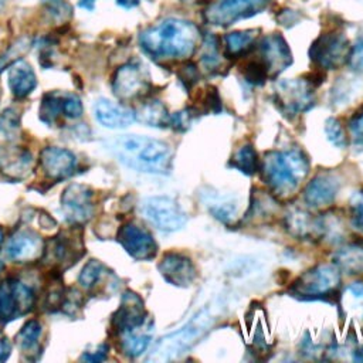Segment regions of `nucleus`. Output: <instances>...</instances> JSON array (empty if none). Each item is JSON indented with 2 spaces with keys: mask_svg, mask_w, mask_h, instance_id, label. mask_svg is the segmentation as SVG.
Instances as JSON below:
<instances>
[{
  "mask_svg": "<svg viewBox=\"0 0 363 363\" xmlns=\"http://www.w3.org/2000/svg\"><path fill=\"white\" fill-rule=\"evenodd\" d=\"M199 28L187 20L166 18L139 35L142 50L155 60H186L199 45Z\"/></svg>",
  "mask_w": 363,
  "mask_h": 363,
  "instance_id": "1",
  "label": "nucleus"
},
{
  "mask_svg": "<svg viewBox=\"0 0 363 363\" xmlns=\"http://www.w3.org/2000/svg\"><path fill=\"white\" fill-rule=\"evenodd\" d=\"M109 150L125 166L152 174H164L172 169V149L159 139L123 135L108 142Z\"/></svg>",
  "mask_w": 363,
  "mask_h": 363,
  "instance_id": "2",
  "label": "nucleus"
},
{
  "mask_svg": "<svg viewBox=\"0 0 363 363\" xmlns=\"http://www.w3.org/2000/svg\"><path fill=\"white\" fill-rule=\"evenodd\" d=\"M217 305H208L201 308L190 320L179 330L163 336L153 346L147 360L149 362H169L179 359L182 354L189 352L206 333L214 326L220 316Z\"/></svg>",
  "mask_w": 363,
  "mask_h": 363,
  "instance_id": "3",
  "label": "nucleus"
},
{
  "mask_svg": "<svg viewBox=\"0 0 363 363\" xmlns=\"http://www.w3.org/2000/svg\"><path fill=\"white\" fill-rule=\"evenodd\" d=\"M261 173L274 193L286 196L306 177L309 173V162L298 149L269 152L261 163Z\"/></svg>",
  "mask_w": 363,
  "mask_h": 363,
  "instance_id": "4",
  "label": "nucleus"
},
{
  "mask_svg": "<svg viewBox=\"0 0 363 363\" xmlns=\"http://www.w3.org/2000/svg\"><path fill=\"white\" fill-rule=\"evenodd\" d=\"M271 0H213L203 11L204 20L217 27H228L261 13Z\"/></svg>",
  "mask_w": 363,
  "mask_h": 363,
  "instance_id": "5",
  "label": "nucleus"
},
{
  "mask_svg": "<svg viewBox=\"0 0 363 363\" xmlns=\"http://www.w3.org/2000/svg\"><path fill=\"white\" fill-rule=\"evenodd\" d=\"M340 274L336 265H318L302 274L291 286V292L302 299L323 298L339 286Z\"/></svg>",
  "mask_w": 363,
  "mask_h": 363,
  "instance_id": "6",
  "label": "nucleus"
},
{
  "mask_svg": "<svg viewBox=\"0 0 363 363\" xmlns=\"http://www.w3.org/2000/svg\"><path fill=\"white\" fill-rule=\"evenodd\" d=\"M34 305V292L17 278L0 282V323H9L27 315Z\"/></svg>",
  "mask_w": 363,
  "mask_h": 363,
  "instance_id": "7",
  "label": "nucleus"
},
{
  "mask_svg": "<svg viewBox=\"0 0 363 363\" xmlns=\"http://www.w3.org/2000/svg\"><path fill=\"white\" fill-rule=\"evenodd\" d=\"M140 211L156 228L166 233L180 230L187 221V216L180 204L167 196L145 199L140 204Z\"/></svg>",
  "mask_w": 363,
  "mask_h": 363,
  "instance_id": "8",
  "label": "nucleus"
},
{
  "mask_svg": "<svg viewBox=\"0 0 363 363\" xmlns=\"http://www.w3.org/2000/svg\"><path fill=\"white\" fill-rule=\"evenodd\" d=\"M274 91L278 108L291 116L308 111L315 102L313 84L303 78L279 81Z\"/></svg>",
  "mask_w": 363,
  "mask_h": 363,
  "instance_id": "9",
  "label": "nucleus"
},
{
  "mask_svg": "<svg viewBox=\"0 0 363 363\" xmlns=\"http://www.w3.org/2000/svg\"><path fill=\"white\" fill-rule=\"evenodd\" d=\"M349 41L342 33L330 31L320 34L311 45V60L320 68L337 69L349 58Z\"/></svg>",
  "mask_w": 363,
  "mask_h": 363,
  "instance_id": "10",
  "label": "nucleus"
},
{
  "mask_svg": "<svg viewBox=\"0 0 363 363\" xmlns=\"http://www.w3.org/2000/svg\"><path fill=\"white\" fill-rule=\"evenodd\" d=\"M258 58L255 61L264 68L267 77L274 78L292 62L291 50L279 34H269L258 41Z\"/></svg>",
  "mask_w": 363,
  "mask_h": 363,
  "instance_id": "11",
  "label": "nucleus"
},
{
  "mask_svg": "<svg viewBox=\"0 0 363 363\" xmlns=\"http://www.w3.org/2000/svg\"><path fill=\"white\" fill-rule=\"evenodd\" d=\"M149 75L138 64H125L113 74L112 88L119 99L128 101L143 96L149 91Z\"/></svg>",
  "mask_w": 363,
  "mask_h": 363,
  "instance_id": "12",
  "label": "nucleus"
},
{
  "mask_svg": "<svg viewBox=\"0 0 363 363\" xmlns=\"http://www.w3.org/2000/svg\"><path fill=\"white\" fill-rule=\"evenodd\" d=\"M118 240L125 251L135 259H152L157 252V245L153 237L135 223L122 225L118 233Z\"/></svg>",
  "mask_w": 363,
  "mask_h": 363,
  "instance_id": "13",
  "label": "nucleus"
},
{
  "mask_svg": "<svg viewBox=\"0 0 363 363\" xmlns=\"http://www.w3.org/2000/svg\"><path fill=\"white\" fill-rule=\"evenodd\" d=\"M147 323H150V320L147 319V313L145 311L142 299L133 292H126L118 311L112 318L113 329L119 335H123L126 332L139 329Z\"/></svg>",
  "mask_w": 363,
  "mask_h": 363,
  "instance_id": "14",
  "label": "nucleus"
},
{
  "mask_svg": "<svg viewBox=\"0 0 363 363\" xmlns=\"http://www.w3.org/2000/svg\"><path fill=\"white\" fill-rule=\"evenodd\" d=\"M157 268L164 281L176 286H190L196 279V268L191 259L180 252H166Z\"/></svg>",
  "mask_w": 363,
  "mask_h": 363,
  "instance_id": "15",
  "label": "nucleus"
},
{
  "mask_svg": "<svg viewBox=\"0 0 363 363\" xmlns=\"http://www.w3.org/2000/svg\"><path fill=\"white\" fill-rule=\"evenodd\" d=\"M92 190L84 184H71L64 190L61 204L69 221L82 223L88 220L94 210Z\"/></svg>",
  "mask_w": 363,
  "mask_h": 363,
  "instance_id": "16",
  "label": "nucleus"
},
{
  "mask_svg": "<svg viewBox=\"0 0 363 363\" xmlns=\"http://www.w3.org/2000/svg\"><path fill=\"white\" fill-rule=\"evenodd\" d=\"M44 252L43 238L31 230H17L6 244V254L10 259L28 262L37 259Z\"/></svg>",
  "mask_w": 363,
  "mask_h": 363,
  "instance_id": "17",
  "label": "nucleus"
},
{
  "mask_svg": "<svg viewBox=\"0 0 363 363\" xmlns=\"http://www.w3.org/2000/svg\"><path fill=\"white\" fill-rule=\"evenodd\" d=\"M340 182L336 174L322 172L316 174L305 187L303 199L309 207L320 208L329 206L337 196Z\"/></svg>",
  "mask_w": 363,
  "mask_h": 363,
  "instance_id": "18",
  "label": "nucleus"
},
{
  "mask_svg": "<svg viewBox=\"0 0 363 363\" xmlns=\"http://www.w3.org/2000/svg\"><path fill=\"white\" fill-rule=\"evenodd\" d=\"M43 170L47 177L52 180H62L69 177L77 167V159L68 149L48 146L40 156Z\"/></svg>",
  "mask_w": 363,
  "mask_h": 363,
  "instance_id": "19",
  "label": "nucleus"
},
{
  "mask_svg": "<svg viewBox=\"0 0 363 363\" xmlns=\"http://www.w3.org/2000/svg\"><path fill=\"white\" fill-rule=\"evenodd\" d=\"M95 119L105 128L123 129L135 121V112L106 98H101L94 105Z\"/></svg>",
  "mask_w": 363,
  "mask_h": 363,
  "instance_id": "20",
  "label": "nucleus"
},
{
  "mask_svg": "<svg viewBox=\"0 0 363 363\" xmlns=\"http://www.w3.org/2000/svg\"><path fill=\"white\" fill-rule=\"evenodd\" d=\"M33 166V156L27 149L10 146L0 147V170L10 179H23Z\"/></svg>",
  "mask_w": 363,
  "mask_h": 363,
  "instance_id": "21",
  "label": "nucleus"
},
{
  "mask_svg": "<svg viewBox=\"0 0 363 363\" xmlns=\"http://www.w3.org/2000/svg\"><path fill=\"white\" fill-rule=\"evenodd\" d=\"M35 85V74L26 60H16L9 65V86L16 98H26Z\"/></svg>",
  "mask_w": 363,
  "mask_h": 363,
  "instance_id": "22",
  "label": "nucleus"
},
{
  "mask_svg": "<svg viewBox=\"0 0 363 363\" xmlns=\"http://www.w3.org/2000/svg\"><path fill=\"white\" fill-rule=\"evenodd\" d=\"M286 227L289 233L298 238H312L323 233L322 221L313 218L309 213L299 208L292 210L286 216Z\"/></svg>",
  "mask_w": 363,
  "mask_h": 363,
  "instance_id": "23",
  "label": "nucleus"
},
{
  "mask_svg": "<svg viewBox=\"0 0 363 363\" xmlns=\"http://www.w3.org/2000/svg\"><path fill=\"white\" fill-rule=\"evenodd\" d=\"M152 332H153V325L150 322L139 329L119 335L123 353L129 357H136V356L142 354L150 343Z\"/></svg>",
  "mask_w": 363,
  "mask_h": 363,
  "instance_id": "24",
  "label": "nucleus"
},
{
  "mask_svg": "<svg viewBox=\"0 0 363 363\" xmlns=\"http://www.w3.org/2000/svg\"><path fill=\"white\" fill-rule=\"evenodd\" d=\"M333 262L347 274H363V244H350L336 251Z\"/></svg>",
  "mask_w": 363,
  "mask_h": 363,
  "instance_id": "25",
  "label": "nucleus"
},
{
  "mask_svg": "<svg viewBox=\"0 0 363 363\" xmlns=\"http://www.w3.org/2000/svg\"><path fill=\"white\" fill-rule=\"evenodd\" d=\"M135 119L142 123L153 128H164L169 126L170 115L167 113L166 106L159 101H149L138 108L135 112Z\"/></svg>",
  "mask_w": 363,
  "mask_h": 363,
  "instance_id": "26",
  "label": "nucleus"
},
{
  "mask_svg": "<svg viewBox=\"0 0 363 363\" xmlns=\"http://www.w3.org/2000/svg\"><path fill=\"white\" fill-rule=\"evenodd\" d=\"M255 35L254 31L245 30V31H233L224 35L223 45H224V54L228 58H237L247 54V51L254 45Z\"/></svg>",
  "mask_w": 363,
  "mask_h": 363,
  "instance_id": "27",
  "label": "nucleus"
},
{
  "mask_svg": "<svg viewBox=\"0 0 363 363\" xmlns=\"http://www.w3.org/2000/svg\"><path fill=\"white\" fill-rule=\"evenodd\" d=\"M234 169L240 170L244 174H254L259 169V162L257 152L251 145H242L231 157L230 163Z\"/></svg>",
  "mask_w": 363,
  "mask_h": 363,
  "instance_id": "28",
  "label": "nucleus"
},
{
  "mask_svg": "<svg viewBox=\"0 0 363 363\" xmlns=\"http://www.w3.org/2000/svg\"><path fill=\"white\" fill-rule=\"evenodd\" d=\"M60 115H62V94L48 92L43 98L40 116L44 122L52 123L54 121H57Z\"/></svg>",
  "mask_w": 363,
  "mask_h": 363,
  "instance_id": "29",
  "label": "nucleus"
},
{
  "mask_svg": "<svg viewBox=\"0 0 363 363\" xmlns=\"http://www.w3.org/2000/svg\"><path fill=\"white\" fill-rule=\"evenodd\" d=\"M41 329L43 328H41L38 320L31 319V320L26 322L23 325V328L20 329L17 337H16L18 346L21 349H26V350L33 349L34 346H37L38 345V339L41 336Z\"/></svg>",
  "mask_w": 363,
  "mask_h": 363,
  "instance_id": "30",
  "label": "nucleus"
},
{
  "mask_svg": "<svg viewBox=\"0 0 363 363\" xmlns=\"http://www.w3.org/2000/svg\"><path fill=\"white\" fill-rule=\"evenodd\" d=\"M20 129V116L14 109H6L0 115V135L4 139L16 138Z\"/></svg>",
  "mask_w": 363,
  "mask_h": 363,
  "instance_id": "31",
  "label": "nucleus"
},
{
  "mask_svg": "<svg viewBox=\"0 0 363 363\" xmlns=\"http://www.w3.org/2000/svg\"><path fill=\"white\" fill-rule=\"evenodd\" d=\"M104 271V267L101 262H98L96 259H91L88 261L84 268L81 269V274L78 277V281L81 284V286L84 288H92L101 278Z\"/></svg>",
  "mask_w": 363,
  "mask_h": 363,
  "instance_id": "32",
  "label": "nucleus"
},
{
  "mask_svg": "<svg viewBox=\"0 0 363 363\" xmlns=\"http://www.w3.org/2000/svg\"><path fill=\"white\" fill-rule=\"evenodd\" d=\"M325 133H326V136H328V139L330 140L332 145H335L336 147H345L346 136H345L343 126L340 125V122L337 119L330 118V119L326 121Z\"/></svg>",
  "mask_w": 363,
  "mask_h": 363,
  "instance_id": "33",
  "label": "nucleus"
},
{
  "mask_svg": "<svg viewBox=\"0 0 363 363\" xmlns=\"http://www.w3.org/2000/svg\"><path fill=\"white\" fill-rule=\"evenodd\" d=\"M350 221L356 230L363 231V189L350 199Z\"/></svg>",
  "mask_w": 363,
  "mask_h": 363,
  "instance_id": "34",
  "label": "nucleus"
},
{
  "mask_svg": "<svg viewBox=\"0 0 363 363\" xmlns=\"http://www.w3.org/2000/svg\"><path fill=\"white\" fill-rule=\"evenodd\" d=\"M220 108H221V101H220L217 92L214 89L207 88L199 98L196 113L199 112V109L203 112H218Z\"/></svg>",
  "mask_w": 363,
  "mask_h": 363,
  "instance_id": "35",
  "label": "nucleus"
},
{
  "mask_svg": "<svg viewBox=\"0 0 363 363\" xmlns=\"http://www.w3.org/2000/svg\"><path fill=\"white\" fill-rule=\"evenodd\" d=\"M62 115L68 119L82 115V102L75 94H62Z\"/></svg>",
  "mask_w": 363,
  "mask_h": 363,
  "instance_id": "36",
  "label": "nucleus"
},
{
  "mask_svg": "<svg viewBox=\"0 0 363 363\" xmlns=\"http://www.w3.org/2000/svg\"><path fill=\"white\" fill-rule=\"evenodd\" d=\"M349 130L356 149H363V108L349 121Z\"/></svg>",
  "mask_w": 363,
  "mask_h": 363,
  "instance_id": "37",
  "label": "nucleus"
},
{
  "mask_svg": "<svg viewBox=\"0 0 363 363\" xmlns=\"http://www.w3.org/2000/svg\"><path fill=\"white\" fill-rule=\"evenodd\" d=\"M194 111L191 109H184V111H180L174 115H170V119H169V126L177 129V130H186L194 116Z\"/></svg>",
  "mask_w": 363,
  "mask_h": 363,
  "instance_id": "38",
  "label": "nucleus"
},
{
  "mask_svg": "<svg viewBox=\"0 0 363 363\" xmlns=\"http://www.w3.org/2000/svg\"><path fill=\"white\" fill-rule=\"evenodd\" d=\"M347 62L353 71L363 72V40L350 50Z\"/></svg>",
  "mask_w": 363,
  "mask_h": 363,
  "instance_id": "39",
  "label": "nucleus"
},
{
  "mask_svg": "<svg viewBox=\"0 0 363 363\" xmlns=\"http://www.w3.org/2000/svg\"><path fill=\"white\" fill-rule=\"evenodd\" d=\"M180 78L183 82H186V86H190L191 84L196 82L197 79V69L194 65L191 64H187L182 68V72H180Z\"/></svg>",
  "mask_w": 363,
  "mask_h": 363,
  "instance_id": "40",
  "label": "nucleus"
},
{
  "mask_svg": "<svg viewBox=\"0 0 363 363\" xmlns=\"http://www.w3.org/2000/svg\"><path fill=\"white\" fill-rule=\"evenodd\" d=\"M10 352H11V345L9 339L3 333H0V362H4L9 357Z\"/></svg>",
  "mask_w": 363,
  "mask_h": 363,
  "instance_id": "41",
  "label": "nucleus"
},
{
  "mask_svg": "<svg viewBox=\"0 0 363 363\" xmlns=\"http://www.w3.org/2000/svg\"><path fill=\"white\" fill-rule=\"evenodd\" d=\"M104 350H105V347H104ZM104 350H102V346H101L99 350L94 352L92 354H85L84 360H91V362H94V360H104L105 359V353H106Z\"/></svg>",
  "mask_w": 363,
  "mask_h": 363,
  "instance_id": "42",
  "label": "nucleus"
},
{
  "mask_svg": "<svg viewBox=\"0 0 363 363\" xmlns=\"http://www.w3.org/2000/svg\"><path fill=\"white\" fill-rule=\"evenodd\" d=\"M95 1L96 0H78V6L81 7V9H85V10H94V7H95Z\"/></svg>",
  "mask_w": 363,
  "mask_h": 363,
  "instance_id": "43",
  "label": "nucleus"
},
{
  "mask_svg": "<svg viewBox=\"0 0 363 363\" xmlns=\"http://www.w3.org/2000/svg\"><path fill=\"white\" fill-rule=\"evenodd\" d=\"M116 3H118L121 7L132 9V7H135V6L139 4V0H116Z\"/></svg>",
  "mask_w": 363,
  "mask_h": 363,
  "instance_id": "44",
  "label": "nucleus"
},
{
  "mask_svg": "<svg viewBox=\"0 0 363 363\" xmlns=\"http://www.w3.org/2000/svg\"><path fill=\"white\" fill-rule=\"evenodd\" d=\"M61 0H43V3H45V4H58Z\"/></svg>",
  "mask_w": 363,
  "mask_h": 363,
  "instance_id": "45",
  "label": "nucleus"
},
{
  "mask_svg": "<svg viewBox=\"0 0 363 363\" xmlns=\"http://www.w3.org/2000/svg\"><path fill=\"white\" fill-rule=\"evenodd\" d=\"M1 241H3V233H1V230H0V244H1Z\"/></svg>",
  "mask_w": 363,
  "mask_h": 363,
  "instance_id": "46",
  "label": "nucleus"
},
{
  "mask_svg": "<svg viewBox=\"0 0 363 363\" xmlns=\"http://www.w3.org/2000/svg\"><path fill=\"white\" fill-rule=\"evenodd\" d=\"M3 267H4V265H3V262H1V259H0V272H1V269H3Z\"/></svg>",
  "mask_w": 363,
  "mask_h": 363,
  "instance_id": "47",
  "label": "nucleus"
},
{
  "mask_svg": "<svg viewBox=\"0 0 363 363\" xmlns=\"http://www.w3.org/2000/svg\"><path fill=\"white\" fill-rule=\"evenodd\" d=\"M4 1H6V0H0V7L4 4Z\"/></svg>",
  "mask_w": 363,
  "mask_h": 363,
  "instance_id": "48",
  "label": "nucleus"
}]
</instances>
